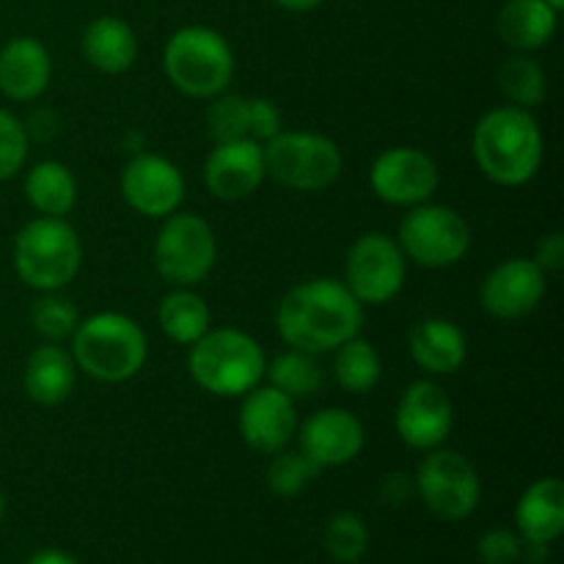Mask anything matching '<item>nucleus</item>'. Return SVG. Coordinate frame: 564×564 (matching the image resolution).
Returning a JSON list of instances; mask_svg holds the SVG:
<instances>
[{
    "instance_id": "nucleus-24",
    "label": "nucleus",
    "mask_w": 564,
    "mask_h": 564,
    "mask_svg": "<svg viewBox=\"0 0 564 564\" xmlns=\"http://www.w3.org/2000/svg\"><path fill=\"white\" fill-rule=\"evenodd\" d=\"M83 55L102 75H124L138 58L135 31L119 17H97L86 25L80 39Z\"/></svg>"
},
{
    "instance_id": "nucleus-18",
    "label": "nucleus",
    "mask_w": 564,
    "mask_h": 564,
    "mask_svg": "<svg viewBox=\"0 0 564 564\" xmlns=\"http://www.w3.org/2000/svg\"><path fill=\"white\" fill-rule=\"evenodd\" d=\"M268 180L262 143L251 138L215 143L204 160V185L220 202H246Z\"/></svg>"
},
{
    "instance_id": "nucleus-6",
    "label": "nucleus",
    "mask_w": 564,
    "mask_h": 564,
    "mask_svg": "<svg viewBox=\"0 0 564 564\" xmlns=\"http://www.w3.org/2000/svg\"><path fill=\"white\" fill-rule=\"evenodd\" d=\"M14 270L20 281L39 292H61L83 268V242L64 218L28 220L14 237Z\"/></svg>"
},
{
    "instance_id": "nucleus-9",
    "label": "nucleus",
    "mask_w": 564,
    "mask_h": 564,
    "mask_svg": "<svg viewBox=\"0 0 564 564\" xmlns=\"http://www.w3.org/2000/svg\"><path fill=\"white\" fill-rule=\"evenodd\" d=\"M154 268L171 286H196L213 273L218 259L215 231L202 215L180 213L163 218L154 240Z\"/></svg>"
},
{
    "instance_id": "nucleus-16",
    "label": "nucleus",
    "mask_w": 564,
    "mask_h": 564,
    "mask_svg": "<svg viewBox=\"0 0 564 564\" xmlns=\"http://www.w3.org/2000/svg\"><path fill=\"white\" fill-rule=\"evenodd\" d=\"M240 435L253 452L275 455L286 449L297 435V411L295 400L279 391L275 386H253L248 394H242Z\"/></svg>"
},
{
    "instance_id": "nucleus-35",
    "label": "nucleus",
    "mask_w": 564,
    "mask_h": 564,
    "mask_svg": "<svg viewBox=\"0 0 564 564\" xmlns=\"http://www.w3.org/2000/svg\"><path fill=\"white\" fill-rule=\"evenodd\" d=\"M521 549L523 540L510 529H488L477 543V554L485 564H516Z\"/></svg>"
},
{
    "instance_id": "nucleus-33",
    "label": "nucleus",
    "mask_w": 564,
    "mask_h": 564,
    "mask_svg": "<svg viewBox=\"0 0 564 564\" xmlns=\"http://www.w3.org/2000/svg\"><path fill=\"white\" fill-rule=\"evenodd\" d=\"M207 135L215 143L240 141L248 138V97L242 94H218L209 99Z\"/></svg>"
},
{
    "instance_id": "nucleus-11",
    "label": "nucleus",
    "mask_w": 564,
    "mask_h": 564,
    "mask_svg": "<svg viewBox=\"0 0 564 564\" xmlns=\"http://www.w3.org/2000/svg\"><path fill=\"white\" fill-rule=\"evenodd\" d=\"M419 499L441 521H466L482 499V482L468 457L455 449H430L413 479Z\"/></svg>"
},
{
    "instance_id": "nucleus-4",
    "label": "nucleus",
    "mask_w": 564,
    "mask_h": 564,
    "mask_svg": "<svg viewBox=\"0 0 564 564\" xmlns=\"http://www.w3.org/2000/svg\"><path fill=\"white\" fill-rule=\"evenodd\" d=\"M264 350L240 328H209L191 345L187 369L198 389L213 397H242L264 378Z\"/></svg>"
},
{
    "instance_id": "nucleus-32",
    "label": "nucleus",
    "mask_w": 564,
    "mask_h": 564,
    "mask_svg": "<svg viewBox=\"0 0 564 564\" xmlns=\"http://www.w3.org/2000/svg\"><path fill=\"white\" fill-rule=\"evenodd\" d=\"M319 468L297 452H275V457L268 466V488L273 496H281V499H292V496L303 494V490L312 485V479L317 477Z\"/></svg>"
},
{
    "instance_id": "nucleus-5",
    "label": "nucleus",
    "mask_w": 564,
    "mask_h": 564,
    "mask_svg": "<svg viewBox=\"0 0 564 564\" xmlns=\"http://www.w3.org/2000/svg\"><path fill=\"white\" fill-rule=\"evenodd\" d=\"M163 72L171 86L191 99H213L235 80V50L224 33L207 25L180 28L165 42Z\"/></svg>"
},
{
    "instance_id": "nucleus-19",
    "label": "nucleus",
    "mask_w": 564,
    "mask_h": 564,
    "mask_svg": "<svg viewBox=\"0 0 564 564\" xmlns=\"http://www.w3.org/2000/svg\"><path fill=\"white\" fill-rule=\"evenodd\" d=\"M53 77V61L36 36H14L0 47V94L11 102H33Z\"/></svg>"
},
{
    "instance_id": "nucleus-26",
    "label": "nucleus",
    "mask_w": 564,
    "mask_h": 564,
    "mask_svg": "<svg viewBox=\"0 0 564 564\" xmlns=\"http://www.w3.org/2000/svg\"><path fill=\"white\" fill-rule=\"evenodd\" d=\"M160 330L176 345H196L213 328V312L193 286H174L158 306Z\"/></svg>"
},
{
    "instance_id": "nucleus-30",
    "label": "nucleus",
    "mask_w": 564,
    "mask_h": 564,
    "mask_svg": "<svg viewBox=\"0 0 564 564\" xmlns=\"http://www.w3.org/2000/svg\"><path fill=\"white\" fill-rule=\"evenodd\" d=\"M28 319L44 341L61 345L64 339H72L75 328L80 325V312L69 297L58 295V292H44L39 301H33Z\"/></svg>"
},
{
    "instance_id": "nucleus-1",
    "label": "nucleus",
    "mask_w": 564,
    "mask_h": 564,
    "mask_svg": "<svg viewBox=\"0 0 564 564\" xmlns=\"http://www.w3.org/2000/svg\"><path fill=\"white\" fill-rule=\"evenodd\" d=\"M364 306L345 281L312 279L292 286L275 308V330L290 350L319 356L358 336Z\"/></svg>"
},
{
    "instance_id": "nucleus-22",
    "label": "nucleus",
    "mask_w": 564,
    "mask_h": 564,
    "mask_svg": "<svg viewBox=\"0 0 564 564\" xmlns=\"http://www.w3.org/2000/svg\"><path fill=\"white\" fill-rule=\"evenodd\" d=\"M518 532L529 543L551 545L564 532V485L556 477H543L523 490L516 507Z\"/></svg>"
},
{
    "instance_id": "nucleus-39",
    "label": "nucleus",
    "mask_w": 564,
    "mask_h": 564,
    "mask_svg": "<svg viewBox=\"0 0 564 564\" xmlns=\"http://www.w3.org/2000/svg\"><path fill=\"white\" fill-rule=\"evenodd\" d=\"M25 564H80V562H77L72 554H66V551L44 549V551H36V554H33Z\"/></svg>"
},
{
    "instance_id": "nucleus-29",
    "label": "nucleus",
    "mask_w": 564,
    "mask_h": 564,
    "mask_svg": "<svg viewBox=\"0 0 564 564\" xmlns=\"http://www.w3.org/2000/svg\"><path fill=\"white\" fill-rule=\"evenodd\" d=\"M264 375L270 378V386L284 391L292 400H306L323 383V369H319L317 356L303 350H286L275 356L264 367Z\"/></svg>"
},
{
    "instance_id": "nucleus-21",
    "label": "nucleus",
    "mask_w": 564,
    "mask_h": 564,
    "mask_svg": "<svg viewBox=\"0 0 564 564\" xmlns=\"http://www.w3.org/2000/svg\"><path fill=\"white\" fill-rule=\"evenodd\" d=\"M408 350L416 367L427 375H452L466 364V334L452 319L427 317L413 325Z\"/></svg>"
},
{
    "instance_id": "nucleus-37",
    "label": "nucleus",
    "mask_w": 564,
    "mask_h": 564,
    "mask_svg": "<svg viewBox=\"0 0 564 564\" xmlns=\"http://www.w3.org/2000/svg\"><path fill=\"white\" fill-rule=\"evenodd\" d=\"M534 262L543 268V273H556V270H562L564 264V237L560 231H551V235H545L543 240L534 246Z\"/></svg>"
},
{
    "instance_id": "nucleus-25",
    "label": "nucleus",
    "mask_w": 564,
    "mask_h": 564,
    "mask_svg": "<svg viewBox=\"0 0 564 564\" xmlns=\"http://www.w3.org/2000/svg\"><path fill=\"white\" fill-rule=\"evenodd\" d=\"M22 191H25L28 204L47 218H64L77 204L75 174L58 160H42V163L31 165L25 182H22Z\"/></svg>"
},
{
    "instance_id": "nucleus-14",
    "label": "nucleus",
    "mask_w": 564,
    "mask_h": 564,
    "mask_svg": "<svg viewBox=\"0 0 564 564\" xmlns=\"http://www.w3.org/2000/svg\"><path fill=\"white\" fill-rule=\"evenodd\" d=\"M394 427L402 444L411 449H438L455 427V402L435 380H416L397 402Z\"/></svg>"
},
{
    "instance_id": "nucleus-27",
    "label": "nucleus",
    "mask_w": 564,
    "mask_h": 564,
    "mask_svg": "<svg viewBox=\"0 0 564 564\" xmlns=\"http://www.w3.org/2000/svg\"><path fill=\"white\" fill-rule=\"evenodd\" d=\"M334 356V378L350 394H369L380 383L383 364L372 341L352 336L345 345L336 347Z\"/></svg>"
},
{
    "instance_id": "nucleus-17",
    "label": "nucleus",
    "mask_w": 564,
    "mask_h": 564,
    "mask_svg": "<svg viewBox=\"0 0 564 564\" xmlns=\"http://www.w3.org/2000/svg\"><path fill=\"white\" fill-rule=\"evenodd\" d=\"M301 452L323 471L356 460L367 446L361 419L347 408H323L301 424Z\"/></svg>"
},
{
    "instance_id": "nucleus-40",
    "label": "nucleus",
    "mask_w": 564,
    "mask_h": 564,
    "mask_svg": "<svg viewBox=\"0 0 564 564\" xmlns=\"http://www.w3.org/2000/svg\"><path fill=\"white\" fill-rule=\"evenodd\" d=\"M279 9L295 11V14H303V11H314L317 6H323V0H273Z\"/></svg>"
},
{
    "instance_id": "nucleus-2",
    "label": "nucleus",
    "mask_w": 564,
    "mask_h": 564,
    "mask_svg": "<svg viewBox=\"0 0 564 564\" xmlns=\"http://www.w3.org/2000/svg\"><path fill=\"white\" fill-rule=\"evenodd\" d=\"M471 152L494 185L521 187L538 176L545 158L543 130L532 110L499 105L474 127Z\"/></svg>"
},
{
    "instance_id": "nucleus-8",
    "label": "nucleus",
    "mask_w": 564,
    "mask_h": 564,
    "mask_svg": "<svg viewBox=\"0 0 564 564\" xmlns=\"http://www.w3.org/2000/svg\"><path fill=\"white\" fill-rule=\"evenodd\" d=\"M405 259L427 270H444L460 262L471 248V226L457 209L446 204H416L408 207L397 235Z\"/></svg>"
},
{
    "instance_id": "nucleus-31",
    "label": "nucleus",
    "mask_w": 564,
    "mask_h": 564,
    "mask_svg": "<svg viewBox=\"0 0 564 564\" xmlns=\"http://www.w3.org/2000/svg\"><path fill=\"white\" fill-rule=\"evenodd\" d=\"M323 543L334 562L356 564L369 549L367 523L356 512H336L325 527Z\"/></svg>"
},
{
    "instance_id": "nucleus-13",
    "label": "nucleus",
    "mask_w": 564,
    "mask_h": 564,
    "mask_svg": "<svg viewBox=\"0 0 564 564\" xmlns=\"http://www.w3.org/2000/svg\"><path fill=\"white\" fill-rule=\"evenodd\" d=\"M121 198L132 213L163 220L180 209L185 198V176L163 154L138 152L121 171Z\"/></svg>"
},
{
    "instance_id": "nucleus-10",
    "label": "nucleus",
    "mask_w": 564,
    "mask_h": 564,
    "mask_svg": "<svg viewBox=\"0 0 564 564\" xmlns=\"http://www.w3.org/2000/svg\"><path fill=\"white\" fill-rule=\"evenodd\" d=\"M408 259L386 231H364L345 257V286L361 306H383L405 286Z\"/></svg>"
},
{
    "instance_id": "nucleus-7",
    "label": "nucleus",
    "mask_w": 564,
    "mask_h": 564,
    "mask_svg": "<svg viewBox=\"0 0 564 564\" xmlns=\"http://www.w3.org/2000/svg\"><path fill=\"white\" fill-rule=\"evenodd\" d=\"M264 171L281 187L295 193H323L341 176L345 158L334 138L323 132H284L262 143Z\"/></svg>"
},
{
    "instance_id": "nucleus-15",
    "label": "nucleus",
    "mask_w": 564,
    "mask_h": 564,
    "mask_svg": "<svg viewBox=\"0 0 564 564\" xmlns=\"http://www.w3.org/2000/svg\"><path fill=\"white\" fill-rule=\"evenodd\" d=\"M545 273L534 259L512 257L496 264L479 286V303L494 319H523L543 303Z\"/></svg>"
},
{
    "instance_id": "nucleus-12",
    "label": "nucleus",
    "mask_w": 564,
    "mask_h": 564,
    "mask_svg": "<svg viewBox=\"0 0 564 564\" xmlns=\"http://www.w3.org/2000/svg\"><path fill=\"white\" fill-rule=\"evenodd\" d=\"M438 163L424 149L394 147L375 158L369 185L380 202L391 207H416L438 191Z\"/></svg>"
},
{
    "instance_id": "nucleus-23",
    "label": "nucleus",
    "mask_w": 564,
    "mask_h": 564,
    "mask_svg": "<svg viewBox=\"0 0 564 564\" xmlns=\"http://www.w3.org/2000/svg\"><path fill=\"white\" fill-rule=\"evenodd\" d=\"M556 20L560 11L545 0H507L496 17V31L512 53H534L554 39Z\"/></svg>"
},
{
    "instance_id": "nucleus-41",
    "label": "nucleus",
    "mask_w": 564,
    "mask_h": 564,
    "mask_svg": "<svg viewBox=\"0 0 564 564\" xmlns=\"http://www.w3.org/2000/svg\"><path fill=\"white\" fill-rule=\"evenodd\" d=\"M545 3H549L551 9H556V11L564 9V0H545Z\"/></svg>"
},
{
    "instance_id": "nucleus-34",
    "label": "nucleus",
    "mask_w": 564,
    "mask_h": 564,
    "mask_svg": "<svg viewBox=\"0 0 564 564\" xmlns=\"http://www.w3.org/2000/svg\"><path fill=\"white\" fill-rule=\"evenodd\" d=\"M28 147L31 138L25 124L11 110L0 108V182L20 174L28 160Z\"/></svg>"
},
{
    "instance_id": "nucleus-28",
    "label": "nucleus",
    "mask_w": 564,
    "mask_h": 564,
    "mask_svg": "<svg viewBox=\"0 0 564 564\" xmlns=\"http://www.w3.org/2000/svg\"><path fill=\"white\" fill-rule=\"evenodd\" d=\"M499 88L510 105L534 110L549 94V75L529 53H512L499 66Z\"/></svg>"
},
{
    "instance_id": "nucleus-42",
    "label": "nucleus",
    "mask_w": 564,
    "mask_h": 564,
    "mask_svg": "<svg viewBox=\"0 0 564 564\" xmlns=\"http://www.w3.org/2000/svg\"><path fill=\"white\" fill-rule=\"evenodd\" d=\"M3 518H6V496L0 494V523H3Z\"/></svg>"
},
{
    "instance_id": "nucleus-20",
    "label": "nucleus",
    "mask_w": 564,
    "mask_h": 564,
    "mask_svg": "<svg viewBox=\"0 0 564 564\" xmlns=\"http://www.w3.org/2000/svg\"><path fill=\"white\" fill-rule=\"evenodd\" d=\"M75 358L55 341H44L42 347H36L22 369V386H25L28 400L42 408H55L69 400V394L75 391Z\"/></svg>"
},
{
    "instance_id": "nucleus-38",
    "label": "nucleus",
    "mask_w": 564,
    "mask_h": 564,
    "mask_svg": "<svg viewBox=\"0 0 564 564\" xmlns=\"http://www.w3.org/2000/svg\"><path fill=\"white\" fill-rule=\"evenodd\" d=\"M413 482L405 477V474H391L383 482V499L386 505H402V501L411 496Z\"/></svg>"
},
{
    "instance_id": "nucleus-36",
    "label": "nucleus",
    "mask_w": 564,
    "mask_h": 564,
    "mask_svg": "<svg viewBox=\"0 0 564 564\" xmlns=\"http://www.w3.org/2000/svg\"><path fill=\"white\" fill-rule=\"evenodd\" d=\"M281 132V110L268 97H248V138L268 143Z\"/></svg>"
},
{
    "instance_id": "nucleus-3",
    "label": "nucleus",
    "mask_w": 564,
    "mask_h": 564,
    "mask_svg": "<svg viewBox=\"0 0 564 564\" xmlns=\"http://www.w3.org/2000/svg\"><path fill=\"white\" fill-rule=\"evenodd\" d=\"M77 369L99 383H124L143 369L149 341L141 325L119 312H99L80 319L72 334Z\"/></svg>"
}]
</instances>
